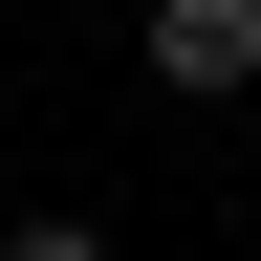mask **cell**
Segmentation results:
<instances>
[{"instance_id": "cell-2", "label": "cell", "mask_w": 261, "mask_h": 261, "mask_svg": "<svg viewBox=\"0 0 261 261\" xmlns=\"http://www.w3.org/2000/svg\"><path fill=\"white\" fill-rule=\"evenodd\" d=\"M0 261H109V240H87V218H22V240H0Z\"/></svg>"}, {"instance_id": "cell-1", "label": "cell", "mask_w": 261, "mask_h": 261, "mask_svg": "<svg viewBox=\"0 0 261 261\" xmlns=\"http://www.w3.org/2000/svg\"><path fill=\"white\" fill-rule=\"evenodd\" d=\"M130 44H152V87H196V109H218V87H261V0H152Z\"/></svg>"}]
</instances>
